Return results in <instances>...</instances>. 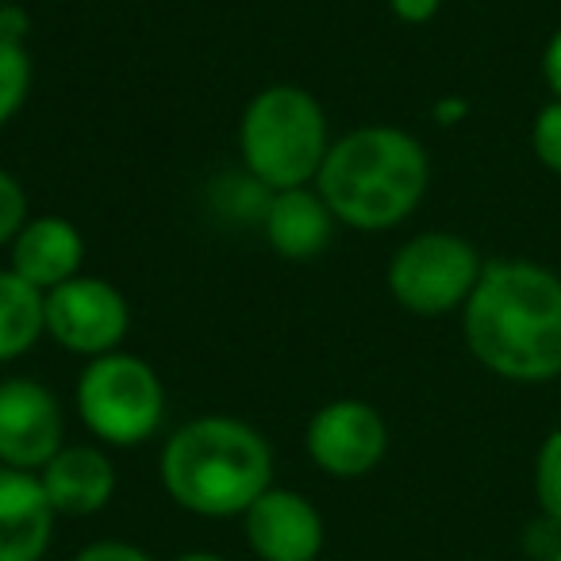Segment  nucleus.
<instances>
[{"mask_svg":"<svg viewBox=\"0 0 561 561\" xmlns=\"http://www.w3.org/2000/svg\"><path fill=\"white\" fill-rule=\"evenodd\" d=\"M335 216L316 193V185L285 188L273 193L262 216V234L273 254L289 257V262H312L335 239Z\"/></svg>","mask_w":561,"mask_h":561,"instance_id":"obj_14","label":"nucleus"},{"mask_svg":"<svg viewBox=\"0 0 561 561\" xmlns=\"http://www.w3.org/2000/svg\"><path fill=\"white\" fill-rule=\"evenodd\" d=\"M73 561H154L142 546L119 542V538H101V542H89L73 553Z\"/></svg>","mask_w":561,"mask_h":561,"instance_id":"obj_20","label":"nucleus"},{"mask_svg":"<svg viewBox=\"0 0 561 561\" xmlns=\"http://www.w3.org/2000/svg\"><path fill=\"white\" fill-rule=\"evenodd\" d=\"M242 535L257 561H316L328 542V523L305 492L270 484L242 515Z\"/></svg>","mask_w":561,"mask_h":561,"instance_id":"obj_10","label":"nucleus"},{"mask_svg":"<svg viewBox=\"0 0 561 561\" xmlns=\"http://www.w3.org/2000/svg\"><path fill=\"white\" fill-rule=\"evenodd\" d=\"M66 446V415L58 397L35 377L0 381V466L39 473Z\"/></svg>","mask_w":561,"mask_h":561,"instance_id":"obj_9","label":"nucleus"},{"mask_svg":"<svg viewBox=\"0 0 561 561\" xmlns=\"http://www.w3.org/2000/svg\"><path fill=\"white\" fill-rule=\"evenodd\" d=\"M47 339L58 343L73 358H104L112 351H124V339L131 331V305L112 280L96 273L66 280L47 293Z\"/></svg>","mask_w":561,"mask_h":561,"instance_id":"obj_7","label":"nucleus"},{"mask_svg":"<svg viewBox=\"0 0 561 561\" xmlns=\"http://www.w3.org/2000/svg\"><path fill=\"white\" fill-rule=\"evenodd\" d=\"M461 339L507 385L561 377V273L530 257H492L461 308Z\"/></svg>","mask_w":561,"mask_h":561,"instance_id":"obj_1","label":"nucleus"},{"mask_svg":"<svg viewBox=\"0 0 561 561\" xmlns=\"http://www.w3.org/2000/svg\"><path fill=\"white\" fill-rule=\"evenodd\" d=\"M331 142L328 112L305 85L257 89L239 116L242 170L270 193L316 185Z\"/></svg>","mask_w":561,"mask_h":561,"instance_id":"obj_4","label":"nucleus"},{"mask_svg":"<svg viewBox=\"0 0 561 561\" xmlns=\"http://www.w3.org/2000/svg\"><path fill=\"white\" fill-rule=\"evenodd\" d=\"M0 4H4V0H0Z\"/></svg>","mask_w":561,"mask_h":561,"instance_id":"obj_28","label":"nucleus"},{"mask_svg":"<svg viewBox=\"0 0 561 561\" xmlns=\"http://www.w3.org/2000/svg\"><path fill=\"white\" fill-rule=\"evenodd\" d=\"M173 561H231L227 553H216V550H188V553H178Z\"/></svg>","mask_w":561,"mask_h":561,"instance_id":"obj_26","label":"nucleus"},{"mask_svg":"<svg viewBox=\"0 0 561 561\" xmlns=\"http://www.w3.org/2000/svg\"><path fill=\"white\" fill-rule=\"evenodd\" d=\"M542 81L553 101H561V24L553 27V35L542 47Z\"/></svg>","mask_w":561,"mask_h":561,"instance_id":"obj_24","label":"nucleus"},{"mask_svg":"<svg viewBox=\"0 0 561 561\" xmlns=\"http://www.w3.org/2000/svg\"><path fill=\"white\" fill-rule=\"evenodd\" d=\"M27 211H32L27 188L20 185L16 173H9L4 165H0V250H9L12 239L20 234V227L32 219Z\"/></svg>","mask_w":561,"mask_h":561,"instance_id":"obj_19","label":"nucleus"},{"mask_svg":"<svg viewBox=\"0 0 561 561\" xmlns=\"http://www.w3.org/2000/svg\"><path fill=\"white\" fill-rule=\"evenodd\" d=\"M305 450L320 473L335 481H362L389 454V423L374 404L358 397L328 400L308 420Z\"/></svg>","mask_w":561,"mask_h":561,"instance_id":"obj_8","label":"nucleus"},{"mask_svg":"<svg viewBox=\"0 0 561 561\" xmlns=\"http://www.w3.org/2000/svg\"><path fill=\"white\" fill-rule=\"evenodd\" d=\"M523 546H527V553L535 561H550L553 550L561 546V527L546 519V515H538V523H530L527 535H523Z\"/></svg>","mask_w":561,"mask_h":561,"instance_id":"obj_21","label":"nucleus"},{"mask_svg":"<svg viewBox=\"0 0 561 561\" xmlns=\"http://www.w3.org/2000/svg\"><path fill=\"white\" fill-rule=\"evenodd\" d=\"M32 93V55L20 43L0 39V127L12 124Z\"/></svg>","mask_w":561,"mask_h":561,"instance_id":"obj_16","label":"nucleus"},{"mask_svg":"<svg viewBox=\"0 0 561 561\" xmlns=\"http://www.w3.org/2000/svg\"><path fill=\"white\" fill-rule=\"evenodd\" d=\"M47 293L12 270H0V366L20 362L47 339Z\"/></svg>","mask_w":561,"mask_h":561,"instance_id":"obj_15","label":"nucleus"},{"mask_svg":"<svg viewBox=\"0 0 561 561\" xmlns=\"http://www.w3.org/2000/svg\"><path fill=\"white\" fill-rule=\"evenodd\" d=\"M78 420L101 446L135 450L165 423V385L147 358L112 351L81 366L73 385Z\"/></svg>","mask_w":561,"mask_h":561,"instance_id":"obj_5","label":"nucleus"},{"mask_svg":"<svg viewBox=\"0 0 561 561\" xmlns=\"http://www.w3.org/2000/svg\"><path fill=\"white\" fill-rule=\"evenodd\" d=\"M85 234L66 216H32L9 247V270L35 285L39 293H50L66 280L85 273Z\"/></svg>","mask_w":561,"mask_h":561,"instance_id":"obj_12","label":"nucleus"},{"mask_svg":"<svg viewBox=\"0 0 561 561\" xmlns=\"http://www.w3.org/2000/svg\"><path fill=\"white\" fill-rule=\"evenodd\" d=\"M58 512L39 473L0 466V561H43L55 542Z\"/></svg>","mask_w":561,"mask_h":561,"instance_id":"obj_13","label":"nucleus"},{"mask_svg":"<svg viewBox=\"0 0 561 561\" xmlns=\"http://www.w3.org/2000/svg\"><path fill=\"white\" fill-rule=\"evenodd\" d=\"M43 492L58 519H89L101 515L116 500L119 473L116 461L108 458L104 446L93 443H66L47 466L39 469Z\"/></svg>","mask_w":561,"mask_h":561,"instance_id":"obj_11","label":"nucleus"},{"mask_svg":"<svg viewBox=\"0 0 561 561\" xmlns=\"http://www.w3.org/2000/svg\"><path fill=\"white\" fill-rule=\"evenodd\" d=\"M530 150H535L542 170H550L553 178H561V101H553V96L535 112V124H530Z\"/></svg>","mask_w":561,"mask_h":561,"instance_id":"obj_18","label":"nucleus"},{"mask_svg":"<svg viewBox=\"0 0 561 561\" xmlns=\"http://www.w3.org/2000/svg\"><path fill=\"white\" fill-rule=\"evenodd\" d=\"M389 12L408 27H423L443 12V0H389Z\"/></svg>","mask_w":561,"mask_h":561,"instance_id":"obj_22","label":"nucleus"},{"mask_svg":"<svg viewBox=\"0 0 561 561\" xmlns=\"http://www.w3.org/2000/svg\"><path fill=\"white\" fill-rule=\"evenodd\" d=\"M27 32H32V16H27V9L4 0V4H0V39L27 47Z\"/></svg>","mask_w":561,"mask_h":561,"instance_id":"obj_23","label":"nucleus"},{"mask_svg":"<svg viewBox=\"0 0 561 561\" xmlns=\"http://www.w3.org/2000/svg\"><path fill=\"white\" fill-rule=\"evenodd\" d=\"M431 188L427 147L392 124H366L339 135L316 178V193L339 227L381 234L415 216Z\"/></svg>","mask_w":561,"mask_h":561,"instance_id":"obj_2","label":"nucleus"},{"mask_svg":"<svg viewBox=\"0 0 561 561\" xmlns=\"http://www.w3.org/2000/svg\"><path fill=\"white\" fill-rule=\"evenodd\" d=\"M550 561H561V546H558V550H553V558Z\"/></svg>","mask_w":561,"mask_h":561,"instance_id":"obj_27","label":"nucleus"},{"mask_svg":"<svg viewBox=\"0 0 561 561\" xmlns=\"http://www.w3.org/2000/svg\"><path fill=\"white\" fill-rule=\"evenodd\" d=\"M431 112H435L438 127H458L461 119L469 116V101H466V96H438Z\"/></svg>","mask_w":561,"mask_h":561,"instance_id":"obj_25","label":"nucleus"},{"mask_svg":"<svg viewBox=\"0 0 561 561\" xmlns=\"http://www.w3.org/2000/svg\"><path fill=\"white\" fill-rule=\"evenodd\" d=\"M481 273L484 257L466 234L423 231L397 247L389 270H385V285L404 312L423 316V320H443L454 312L461 316Z\"/></svg>","mask_w":561,"mask_h":561,"instance_id":"obj_6","label":"nucleus"},{"mask_svg":"<svg viewBox=\"0 0 561 561\" xmlns=\"http://www.w3.org/2000/svg\"><path fill=\"white\" fill-rule=\"evenodd\" d=\"M535 500L538 515L561 527V427H553L535 454Z\"/></svg>","mask_w":561,"mask_h":561,"instance_id":"obj_17","label":"nucleus"},{"mask_svg":"<svg viewBox=\"0 0 561 561\" xmlns=\"http://www.w3.org/2000/svg\"><path fill=\"white\" fill-rule=\"evenodd\" d=\"M162 489L201 519H242L273 484V446L239 415H196L158 454Z\"/></svg>","mask_w":561,"mask_h":561,"instance_id":"obj_3","label":"nucleus"}]
</instances>
